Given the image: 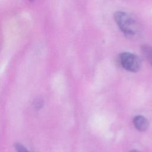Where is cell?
<instances>
[{
	"label": "cell",
	"instance_id": "cell-1",
	"mask_svg": "<svg viewBox=\"0 0 152 152\" xmlns=\"http://www.w3.org/2000/svg\"><path fill=\"white\" fill-rule=\"evenodd\" d=\"M114 18L119 28L127 37H132L140 31V27L137 20L130 14L118 11Z\"/></svg>",
	"mask_w": 152,
	"mask_h": 152
},
{
	"label": "cell",
	"instance_id": "cell-2",
	"mask_svg": "<svg viewBox=\"0 0 152 152\" xmlns=\"http://www.w3.org/2000/svg\"><path fill=\"white\" fill-rule=\"evenodd\" d=\"M119 62L121 66L126 70L136 72L141 68L140 58L135 55L129 52H124L119 55Z\"/></svg>",
	"mask_w": 152,
	"mask_h": 152
},
{
	"label": "cell",
	"instance_id": "cell-3",
	"mask_svg": "<svg viewBox=\"0 0 152 152\" xmlns=\"http://www.w3.org/2000/svg\"><path fill=\"white\" fill-rule=\"evenodd\" d=\"M133 123L136 129L140 131H145L148 127V120L141 115L135 116L133 119Z\"/></svg>",
	"mask_w": 152,
	"mask_h": 152
},
{
	"label": "cell",
	"instance_id": "cell-4",
	"mask_svg": "<svg viewBox=\"0 0 152 152\" xmlns=\"http://www.w3.org/2000/svg\"><path fill=\"white\" fill-rule=\"evenodd\" d=\"M141 51L147 61L152 65V47L148 45H144L141 48Z\"/></svg>",
	"mask_w": 152,
	"mask_h": 152
},
{
	"label": "cell",
	"instance_id": "cell-5",
	"mask_svg": "<svg viewBox=\"0 0 152 152\" xmlns=\"http://www.w3.org/2000/svg\"><path fill=\"white\" fill-rule=\"evenodd\" d=\"M15 148L17 152H30L27 149L20 143H16L15 144Z\"/></svg>",
	"mask_w": 152,
	"mask_h": 152
},
{
	"label": "cell",
	"instance_id": "cell-6",
	"mask_svg": "<svg viewBox=\"0 0 152 152\" xmlns=\"http://www.w3.org/2000/svg\"><path fill=\"white\" fill-rule=\"evenodd\" d=\"M34 106L37 109H39L42 107L43 105V100L41 99H37L34 101Z\"/></svg>",
	"mask_w": 152,
	"mask_h": 152
},
{
	"label": "cell",
	"instance_id": "cell-7",
	"mask_svg": "<svg viewBox=\"0 0 152 152\" xmlns=\"http://www.w3.org/2000/svg\"><path fill=\"white\" fill-rule=\"evenodd\" d=\"M130 152H140V151H137V150H134L131 151Z\"/></svg>",
	"mask_w": 152,
	"mask_h": 152
},
{
	"label": "cell",
	"instance_id": "cell-8",
	"mask_svg": "<svg viewBox=\"0 0 152 152\" xmlns=\"http://www.w3.org/2000/svg\"><path fill=\"white\" fill-rule=\"evenodd\" d=\"M30 1H34V0H30Z\"/></svg>",
	"mask_w": 152,
	"mask_h": 152
}]
</instances>
